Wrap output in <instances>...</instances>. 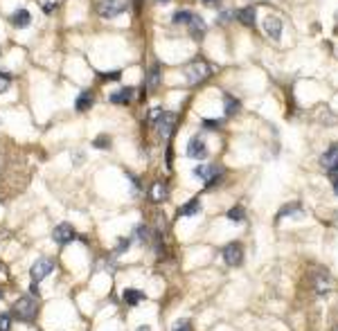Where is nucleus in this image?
<instances>
[{
	"label": "nucleus",
	"mask_w": 338,
	"mask_h": 331,
	"mask_svg": "<svg viewBox=\"0 0 338 331\" xmlns=\"http://www.w3.org/2000/svg\"><path fill=\"white\" fill-rule=\"evenodd\" d=\"M203 2H205V5H219L221 0H203Z\"/></svg>",
	"instance_id": "e433bc0d"
},
{
	"label": "nucleus",
	"mask_w": 338,
	"mask_h": 331,
	"mask_svg": "<svg viewBox=\"0 0 338 331\" xmlns=\"http://www.w3.org/2000/svg\"><path fill=\"white\" fill-rule=\"evenodd\" d=\"M135 331H151V326H147V324H144V326H138Z\"/></svg>",
	"instance_id": "4c0bfd02"
},
{
	"label": "nucleus",
	"mask_w": 338,
	"mask_h": 331,
	"mask_svg": "<svg viewBox=\"0 0 338 331\" xmlns=\"http://www.w3.org/2000/svg\"><path fill=\"white\" fill-rule=\"evenodd\" d=\"M93 104H95V95H93V92H90V90H86V92H81V95L77 97V102H75V108L84 113V110H88Z\"/></svg>",
	"instance_id": "f3484780"
},
{
	"label": "nucleus",
	"mask_w": 338,
	"mask_h": 331,
	"mask_svg": "<svg viewBox=\"0 0 338 331\" xmlns=\"http://www.w3.org/2000/svg\"><path fill=\"white\" fill-rule=\"evenodd\" d=\"M327 290H329V277L327 275H318L315 277V293L324 295Z\"/></svg>",
	"instance_id": "4be33fe9"
},
{
	"label": "nucleus",
	"mask_w": 338,
	"mask_h": 331,
	"mask_svg": "<svg viewBox=\"0 0 338 331\" xmlns=\"http://www.w3.org/2000/svg\"><path fill=\"white\" fill-rule=\"evenodd\" d=\"M131 100H133V88H122V90H117V92H113L111 95L113 104H120V106L131 104Z\"/></svg>",
	"instance_id": "dca6fc26"
},
{
	"label": "nucleus",
	"mask_w": 338,
	"mask_h": 331,
	"mask_svg": "<svg viewBox=\"0 0 338 331\" xmlns=\"http://www.w3.org/2000/svg\"><path fill=\"white\" fill-rule=\"evenodd\" d=\"M30 293H32V298H39V284H34V282H32V286H30Z\"/></svg>",
	"instance_id": "f704fd0d"
},
{
	"label": "nucleus",
	"mask_w": 338,
	"mask_h": 331,
	"mask_svg": "<svg viewBox=\"0 0 338 331\" xmlns=\"http://www.w3.org/2000/svg\"><path fill=\"white\" fill-rule=\"evenodd\" d=\"M189 20H192V14H189V12H176L174 14L176 25H189Z\"/></svg>",
	"instance_id": "bb28decb"
},
{
	"label": "nucleus",
	"mask_w": 338,
	"mask_h": 331,
	"mask_svg": "<svg viewBox=\"0 0 338 331\" xmlns=\"http://www.w3.org/2000/svg\"><path fill=\"white\" fill-rule=\"evenodd\" d=\"M9 84H12V77H9L7 72H0V92H5L9 88Z\"/></svg>",
	"instance_id": "c756f323"
},
{
	"label": "nucleus",
	"mask_w": 338,
	"mask_h": 331,
	"mask_svg": "<svg viewBox=\"0 0 338 331\" xmlns=\"http://www.w3.org/2000/svg\"><path fill=\"white\" fill-rule=\"evenodd\" d=\"M237 20L241 25H246V28H252V25H255V18H257V10L252 5H248V7H241V10L237 12Z\"/></svg>",
	"instance_id": "f8f14e48"
},
{
	"label": "nucleus",
	"mask_w": 338,
	"mask_h": 331,
	"mask_svg": "<svg viewBox=\"0 0 338 331\" xmlns=\"http://www.w3.org/2000/svg\"><path fill=\"white\" fill-rule=\"evenodd\" d=\"M151 200H156V203H160V200H165L167 198V187L165 185H160V182H156V185H151Z\"/></svg>",
	"instance_id": "412c9836"
},
{
	"label": "nucleus",
	"mask_w": 338,
	"mask_h": 331,
	"mask_svg": "<svg viewBox=\"0 0 338 331\" xmlns=\"http://www.w3.org/2000/svg\"><path fill=\"white\" fill-rule=\"evenodd\" d=\"M165 2H167V0H165Z\"/></svg>",
	"instance_id": "a19ab883"
},
{
	"label": "nucleus",
	"mask_w": 338,
	"mask_h": 331,
	"mask_svg": "<svg viewBox=\"0 0 338 331\" xmlns=\"http://www.w3.org/2000/svg\"><path fill=\"white\" fill-rule=\"evenodd\" d=\"M331 178V185H333V194H338V176H329Z\"/></svg>",
	"instance_id": "c9c22d12"
},
{
	"label": "nucleus",
	"mask_w": 338,
	"mask_h": 331,
	"mask_svg": "<svg viewBox=\"0 0 338 331\" xmlns=\"http://www.w3.org/2000/svg\"><path fill=\"white\" fill-rule=\"evenodd\" d=\"M36 298H32V295H23L21 300H16V304H14V316L18 318L21 322H32L36 318Z\"/></svg>",
	"instance_id": "f03ea898"
},
{
	"label": "nucleus",
	"mask_w": 338,
	"mask_h": 331,
	"mask_svg": "<svg viewBox=\"0 0 338 331\" xmlns=\"http://www.w3.org/2000/svg\"><path fill=\"white\" fill-rule=\"evenodd\" d=\"M322 169L329 176H338V144H333L329 151H324V156L320 158Z\"/></svg>",
	"instance_id": "1a4fd4ad"
},
{
	"label": "nucleus",
	"mask_w": 338,
	"mask_h": 331,
	"mask_svg": "<svg viewBox=\"0 0 338 331\" xmlns=\"http://www.w3.org/2000/svg\"><path fill=\"white\" fill-rule=\"evenodd\" d=\"M122 300H124L129 306H135V304L144 302V293L142 290H138V288H124L122 290Z\"/></svg>",
	"instance_id": "ddd939ff"
},
{
	"label": "nucleus",
	"mask_w": 338,
	"mask_h": 331,
	"mask_svg": "<svg viewBox=\"0 0 338 331\" xmlns=\"http://www.w3.org/2000/svg\"><path fill=\"white\" fill-rule=\"evenodd\" d=\"M99 77H102L104 82H117V79H120L122 74H120V72H117V70H115V72H104V74H99Z\"/></svg>",
	"instance_id": "2f4dec72"
},
{
	"label": "nucleus",
	"mask_w": 338,
	"mask_h": 331,
	"mask_svg": "<svg viewBox=\"0 0 338 331\" xmlns=\"http://www.w3.org/2000/svg\"><path fill=\"white\" fill-rule=\"evenodd\" d=\"M171 331H194V329H192V322H189L187 318H180V320H176V322H174Z\"/></svg>",
	"instance_id": "393cba45"
},
{
	"label": "nucleus",
	"mask_w": 338,
	"mask_h": 331,
	"mask_svg": "<svg viewBox=\"0 0 338 331\" xmlns=\"http://www.w3.org/2000/svg\"><path fill=\"white\" fill-rule=\"evenodd\" d=\"M187 156L189 158H194V160H203L207 156V144H205V140L203 138H198V136H194L192 140L187 142Z\"/></svg>",
	"instance_id": "9d476101"
},
{
	"label": "nucleus",
	"mask_w": 338,
	"mask_h": 331,
	"mask_svg": "<svg viewBox=\"0 0 338 331\" xmlns=\"http://www.w3.org/2000/svg\"><path fill=\"white\" fill-rule=\"evenodd\" d=\"M131 236H120V239H117V244H115V254H124L126 250L131 248Z\"/></svg>",
	"instance_id": "5701e85b"
},
{
	"label": "nucleus",
	"mask_w": 338,
	"mask_h": 331,
	"mask_svg": "<svg viewBox=\"0 0 338 331\" xmlns=\"http://www.w3.org/2000/svg\"><path fill=\"white\" fill-rule=\"evenodd\" d=\"M52 239L57 241L59 246H68V244H72V241L77 239V232H75V228H72L70 223H59V226L54 228V232H52Z\"/></svg>",
	"instance_id": "423d86ee"
},
{
	"label": "nucleus",
	"mask_w": 338,
	"mask_h": 331,
	"mask_svg": "<svg viewBox=\"0 0 338 331\" xmlns=\"http://www.w3.org/2000/svg\"><path fill=\"white\" fill-rule=\"evenodd\" d=\"M30 23H32V16H30V12H27V10H18V12H14V16H12V25H14V28L25 30Z\"/></svg>",
	"instance_id": "2eb2a0df"
},
{
	"label": "nucleus",
	"mask_w": 338,
	"mask_h": 331,
	"mask_svg": "<svg viewBox=\"0 0 338 331\" xmlns=\"http://www.w3.org/2000/svg\"><path fill=\"white\" fill-rule=\"evenodd\" d=\"M158 86H160V68H158V66H151V70H149V74H147V88L149 90H156Z\"/></svg>",
	"instance_id": "6ab92c4d"
},
{
	"label": "nucleus",
	"mask_w": 338,
	"mask_h": 331,
	"mask_svg": "<svg viewBox=\"0 0 338 331\" xmlns=\"http://www.w3.org/2000/svg\"><path fill=\"white\" fill-rule=\"evenodd\" d=\"M295 212H300V205H297V203H288L286 208H282V212L277 214V218L286 216V214H295Z\"/></svg>",
	"instance_id": "cd10ccee"
},
{
	"label": "nucleus",
	"mask_w": 338,
	"mask_h": 331,
	"mask_svg": "<svg viewBox=\"0 0 338 331\" xmlns=\"http://www.w3.org/2000/svg\"><path fill=\"white\" fill-rule=\"evenodd\" d=\"M135 236H138V244H147L149 241V230L144 223H140V226L135 228Z\"/></svg>",
	"instance_id": "a878e982"
},
{
	"label": "nucleus",
	"mask_w": 338,
	"mask_h": 331,
	"mask_svg": "<svg viewBox=\"0 0 338 331\" xmlns=\"http://www.w3.org/2000/svg\"><path fill=\"white\" fill-rule=\"evenodd\" d=\"M223 259L228 266H241L243 264V246L241 244H228L223 248Z\"/></svg>",
	"instance_id": "6e6552de"
},
{
	"label": "nucleus",
	"mask_w": 338,
	"mask_h": 331,
	"mask_svg": "<svg viewBox=\"0 0 338 331\" xmlns=\"http://www.w3.org/2000/svg\"><path fill=\"white\" fill-rule=\"evenodd\" d=\"M203 126H207V128H219L221 122H216V120H203Z\"/></svg>",
	"instance_id": "473e14b6"
},
{
	"label": "nucleus",
	"mask_w": 338,
	"mask_h": 331,
	"mask_svg": "<svg viewBox=\"0 0 338 331\" xmlns=\"http://www.w3.org/2000/svg\"><path fill=\"white\" fill-rule=\"evenodd\" d=\"M198 212H201V200H198V198L187 200V203H185L183 208L178 210L180 216H194V214H198Z\"/></svg>",
	"instance_id": "a211bd4d"
},
{
	"label": "nucleus",
	"mask_w": 338,
	"mask_h": 331,
	"mask_svg": "<svg viewBox=\"0 0 338 331\" xmlns=\"http://www.w3.org/2000/svg\"><path fill=\"white\" fill-rule=\"evenodd\" d=\"M12 326V316L9 313H0V331H9Z\"/></svg>",
	"instance_id": "c85d7f7f"
},
{
	"label": "nucleus",
	"mask_w": 338,
	"mask_h": 331,
	"mask_svg": "<svg viewBox=\"0 0 338 331\" xmlns=\"http://www.w3.org/2000/svg\"><path fill=\"white\" fill-rule=\"evenodd\" d=\"M149 122L156 126V131L160 136H171L176 126V113H169V110H160V108H153L149 113Z\"/></svg>",
	"instance_id": "f257e3e1"
},
{
	"label": "nucleus",
	"mask_w": 338,
	"mask_h": 331,
	"mask_svg": "<svg viewBox=\"0 0 338 331\" xmlns=\"http://www.w3.org/2000/svg\"><path fill=\"white\" fill-rule=\"evenodd\" d=\"M54 270V262L52 259H36V264L34 266H32V282H34V284H39L41 280H45V277L50 275V272Z\"/></svg>",
	"instance_id": "0eeeda50"
},
{
	"label": "nucleus",
	"mask_w": 338,
	"mask_h": 331,
	"mask_svg": "<svg viewBox=\"0 0 338 331\" xmlns=\"http://www.w3.org/2000/svg\"><path fill=\"white\" fill-rule=\"evenodd\" d=\"M54 10H57V2H45V5H43V12H45V14H52Z\"/></svg>",
	"instance_id": "72a5a7b5"
},
{
	"label": "nucleus",
	"mask_w": 338,
	"mask_h": 331,
	"mask_svg": "<svg viewBox=\"0 0 338 331\" xmlns=\"http://www.w3.org/2000/svg\"><path fill=\"white\" fill-rule=\"evenodd\" d=\"M333 331H338V324H336V326H333Z\"/></svg>",
	"instance_id": "58836bf2"
},
{
	"label": "nucleus",
	"mask_w": 338,
	"mask_h": 331,
	"mask_svg": "<svg viewBox=\"0 0 338 331\" xmlns=\"http://www.w3.org/2000/svg\"><path fill=\"white\" fill-rule=\"evenodd\" d=\"M210 66L205 64V61H192V64L185 68V77L189 79V84H198V82H203V79H207L210 77Z\"/></svg>",
	"instance_id": "20e7f679"
},
{
	"label": "nucleus",
	"mask_w": 338,
	"mask_h": 331,
	"mask_svg": "<svg viewBox=\"0 0 338 331\" xmlns=\"http://www.w3.org/2000/svg\"><path fill=\"white\" fill-rule=\"evenodd\" d=\"M239 108H241L239 100H234V97H225V115H234V113H239Z\"/></svg>",
	"instance_id": "b1692460"
},
{
	"label": "nucleus",
	"mask_w": 338,
	"mask_h": 331,
	"mask_svg": "<svg viewBox=\"0 0 338 331\" xmlns=\"http://www.w3.org/2000/svg\"><path fill=\"white\" fill-rule=\"evenodd\" d=\"M0 298H3V293H0Z\"/></svg>",
	"instance_id": "ea45409f"
},
{
	"label": "nucleus",
	"mask_w": 338,
	"mask_h": 331,
	"mask_svg": "<svg viewBox=\"0 0 338 331\" xmlns=\"http://www.w3.org/2000/svg\"><path fill=\"white\" fill-rule=\"evenodd\" d=\"M129 0H99L97 2V14L102 18H115L122 12H126Z\"/></svg>",
	"instance_id": "7ed1b4c3"
},
{
	"label": "nucleus",
	"mask_w": 338,
	"mask_h": 331,
	"mask_svg": "<svg viewBox=\"0 0 338 331\" xmlns=\"http://www.w3.org/2000/svg\"><path fill=\"white\" fill-rule=\"evenodd\" d=\"M189 32H192V36L196 38H203V34H205V20L201 18V16L192 14V20H189Z\"/></svg>",
	"instance_id": "4468645a"
},
{
	"label": "nucleus",
	"mask_w": 338,
	"mask_h": 331,
	"mask_svg": "<svg viewBox=\"0 0 338 331\" xmlns=\"http://www.w3.org/2000/svg\"><path fill=\"white\" fill-rule=\"evenodd\" d=\"M95 146H97V149H106V146H111V140H108L106 136H99L97 140H95Z\"/></svg>",
	"instance_id": "7c9ffc66"
},
{
	"label": "nucleus",
	"mask_w": 338,
	"mask_h": 331,
	"mask_svg": "<svg viewBox=\"0 0 338 331\" xmlns=\"http://www.w3.org/2000/svg\"><path fill=\"white\" fill-rule=\"evenodd\" d=\"M264 32L268 34L270 38H275V41H277V38L282 36V20H279L277 16H266V20H264Z\"/></svg>",
	"instance_id": "9b49d317"
},
{
	"label": "nucleus",
	"mask_w": 338,
	"mask_h": 331,
	"mask_svg": "<svg viewBox=\"0 0 338 331\" xmlns=\"http://www.w3.org/2000/svg\"><path fill=\"white\" fill-rule=\"evenodd\" d=\"M194 176L201 178L207 187H212L216 178L221 176V167H216V164H198V167L194 169Z\"/></svg>",
	"instance_id": "39448f33"
},
{
	"label": "nucleus",
	"mask_w": 338,
	"mask_h": 331,
	"mask_svg": "<svg viewBox=\"0 0 338 331\" xmlns=\"http://www.w3.org/2000/svg\"><path fill=\"white\" fill-rule=\"evenodd\" d=\"M225 216H228L232 223H243V221H246V210H243L241 205H234L232 210H228V214H225Z\"/></svg>",
	"instance_id": "aec40b11"
}]
</instances>
